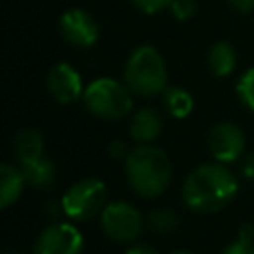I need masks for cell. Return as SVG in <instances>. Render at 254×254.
Instances as JSON below:
<instances>
[{"mask_svg":"<svg viewBox=\"0 0 254 254\" xmlns=\"http://www.w3.org/2000/svg\"><path fill=\"white\" fill-rule=\"evenodd\" d=\"M161 103H163V109L175 119H185L194 109L192 95L181 85H169L161 93Z\"/></svg>","mask_w":254,"mask_h":254,"instance_id":"2e32d148","label":"cell"},{"mask_svg":"<svg viewBox=\"0 0 254 254\" xmlns=\"http://www.w3.org/2000/svg\"><path fill=\"white\" fill-rule=\"evenodd\" d=\"M236 95L242 105L254 113V67H248L236 81Z\"/></svg>","mask_w":254,"mask_h":254,"instance_id":"d6986e66","label":"cell"},{"mask_svg":"<svg viewBox=\"0 0 254 254\" xmlns=\"http://www.w3.org/2000/svg\"><path fill=\"white\" fill-rule=\"evenodd\" d=\"M125 177L131 190L143 198L163 194L173 179L169 155L157 145H137L125 159Z\"/></svg>","mask_w":254,"mask_h":254,"instance_id":"7a4b0ae2","label":"cell"},{"mask_svg":"<svg viewBox=\"0 0 254 254\" xmlns=\"http://www.w3.org/2000/svg\"><path fill=\"white\" fill-rule=\"evenodd\" d=\"M173 254H194V252H190V250H175Z\"/></svg>","mask_w":254,"mask_h":254,"instance_id":"4316f807","label":"cell"},{"mask_svg":"<svg viewBox=\"0 0 254 254\" xmlns=\"http://www.w3.org/2000/svg\"><path fill=\"white\" fill-rule=\"evenodd\" d=\"M123 81L139 97H157L169 87V73L163 54L155 46H137L123 67Z\"/></svg>","mask_w":254,"mask_h":254,"instance_id":"3957f363","label":"cell"},{"mask_svg":"<svg viewBox=\"0 0 254 254\" xmlns=\"http://www.w3.org/2000/svg\"><path fill=\"white\" fill-rule=\"evenodd\" d=\"M60 36L73 48L87 50L95 46L99 38V24L97 20L83 8H67L58 22Z\"/></svg>","mask_w":254,"mask_h":254,"instance_id":"9c48e42d","label":"cell"},{"mask_svg":"<svg viewBox=\"0 0 254 254\" xmlns=\"http://www.w3.org/2000/svg\"><path fill=\"white\" fill-rule=\"evenodd\" d=\"M206 147L214 161L232 165L242 159L246 151V137L238 125L230 121H220L210 127L206 135Z\"/></svg>","mask_w":254,"mask_h":254,"instance_id":"ba28073f","label":"cell"},{"mask_svg":"<svg viewBox=\"0 0 254 254\" xmlns=\"http://www.w3.org/2000/svg\"><path fill=\"white\" fill-rule=\"evenodd\" d=\"M145 222H147V228L153 234L165 236V234H171L179 226V214L175 210H171V208H157V210L149 212Z\"/></svg>","mask_w":254,"mask_h":254,"instance_id":"e0dca14e","label":"cell"},{"mask_svg":"<svg viewBox=\"0 0 254 254\" xmlns=\"http://www.w3.org/2000/svg\"><path fill=\"white\" fill-rule=\"evenodd\" d=\"M12 153L18 165L32 163L40 157H44V137L34 127L20 129L12 139Z\"/></svg>","mask_w":254,"mask_h":254,"instance_id":"7c38bea8","label":"cell"},{"mask_svg":"<svg viewBox=\"0 0 254 254\" xmlns=\"http://www.w3.org/2000/svg\"><path fill=\"white\" fill-rule=\"evenodd\" d=\"M62 210L73 222H87L101 214L107 204V187L101 179L85 177L75 181L62 196Z\"/></svg>","mask_w":254,"mask_h":254,"instance_id":"5b68a950","label":"cell"},{"mask_svg":"<svg viewBox=\"0 0 254 254\" xmlns=\"http://www.w3.org/2000/svg\"><path fill=\"white\" fill-rule=\"evenodd\" d=\"M2 254H22V252L20 250H14V248H6Z\"/></svg>","mask_w":254,"mask_h":254,"instance_id":"484cf974","label":"cell"},{"mask_svg":"<svg viewBox=\"0 0 254 254\" xmlns=\"http://www.w3.org/2000/svg\"><path fill=\"white\" fill-rule=\"evenodd\" d=\"M24 173L14 163H2L0 165V206L6 210L10 208L24 192L26 189Z\"/></svg>","mask_w":254,"mask_h":254,"instance_id":"4fadbf2b","label":"cell"},{"mask_svg":"<svg viewBox=\"0 0 254 254\" xmlns=\"http://www.w3.org/2000/svg\"><path fill=\"white\" fill-rule=\"evenodd\" d=\"M240 190L238 177L228 165L212 161L196 165L181 185V200L194 214H214L226 208Z\"/></svg>","mask_w":254,"mask_h":254,"instance_id":"6da1fadb","label":"cell"},{"mask_svg":"<svg viewBox=\"0 0 254 254\" xmlns=\"http://www.w3.org/2000/svg\"><path fill=\"white\" fill-rule=\"evenodd\" d=\"M240 173L246 181H252L254 183V151H250L248 155L242 157V163H240Z\"/></svg>","mask_w":254,"mask_h":254,"instance_id":"603a6c76","label":"cell"},{"mask_svg":"<svg viewBox=\"0 0 254 254\" xmlns=\"http://www.w3.org/2000/svg\"><path fill=\"white\" fill-rule=\"evenodd\" d=\"M97 218H99L101 232L109 240L121 242V244L137 242V238L141 236L143 228L147 226V222H145L143 214L139 212V208L133 206L127 200H111V202H107Z\"/></svg>","mask_w":254,"mask_h":254,"instance_id":"8992f818","label":"cell"},{"mask_svg":"<svg viewBox=\"0 0 254 254\" xmlns=\"http://www.w3.org/2000/svg\"><path fill=\"white\" fill-rule=\"evenodd\" d=\"M125 254H159L157 248H153L151 244H145V242H131L125 250Z\"/></svg>","mask_w":254,"mask_h":254,"instance_id":"cb8c5ba5","label":"cell"},{"mask_svg":"<svg viewBox=\"0 0 254 254\" xmlns=\"http://www.w3.org/2000/svg\"><path fill=\"white\" fill-rule=\"evenodd\" d=\"M230 4L232 10L240 12V14H248L254 10V0H226Z\"/></svg>","mask_w":254,"mask_h":254,"instance_id":"d4e9b609","label":"cell"},{"mask_svg":"<svg viewBox=\"0 0 254 254\" xmlns=\"http://www.w3.org/2000/svg\"><path fill=\"white\" fill-rule=\"evenodd\" d=\"M163 131V115L155 107H141L129 119V137L137 145H151Z\"/></svg>","mask_w":254,"mask_h":254,"instance_id":"8fae6325","label":"cell"},{"mask_svg":"<svg viewBox=\"0 0 254 254\" xmlns=\"http://www.w3.org/2000/svg\"><path fill=\"white\" fill-rule=\"evenodd\" d=\"M129 2L139 12H143L147 16H153V14H159L163 10H169V6H171L173 0H129Z\"/></svg>","mask_w":254,"mask_h":254,"instance_id":"44dd1931","label":"cell"},{"mask_svg":"<svg viewBox=\"0 0 254 254\" xmlns=\"http://www.w3.org/2000/svg\"><path fill=\"white\" fill-rule=\"evenodd\" d=\"M81 103L93 117L103 121H117L131 113L133 91L125 85V81L113 77H97L85 85Z\"/></svg>","mask_w":254,"mask_h":254,"instance_id":"277c9868","label":"cell"},{"mask_svg":"<svg viewBox=\"0 0 254 254\" xmlns=\"http://www.w3.org/2000/svg\"><path fill=\"white\" fill-rule=\"evenodd\" d=\"M24 173V179L26 183L32 187V189H38V190H48L56 185V179H58V171L54 167V163L48 159V157H40L32 163H26V165H18Z\"/></svg>","mask_w":254,"mask_h":254,"instance_id":"9a60e30c","label":"cell"},{"mask_svg":"<svg viewBox=\"0 0 254 254\" xmlns=\"http://www.w3.org/2000/svg\"><path fill=\"white\" fill-rule=\"evenodd\" d=\"M83 234L73 222L54 220L36 238L32 254H81Z\"/></svg>","mask_w":254,"mask_h":254,"instance_id":"52a82bcc","label":"cell"},{"mask_svg":"<svg viewBox=\"0 0 254 254\" xmlns=\"http://www.w3.org/2000/svg\"><path fill=\"white\" fill-rule=\"evenodd\" d=\"M169 12L173 14L175 20L187 22L196 14V0H173L169 6Z\"/></svg>","mask_w":254,"mask_h":254,"instance_id":"ffe728a7","label":"cell"},{"mask_svg":"<svg viewBox=\"0 0 254 254\" xmlns=\"http://www.w3.org/2000/svg\"><path fill=\"white\" fill-rule=\"evenodd\" d=\"M222 254H254V226L248 222L240 224L236 238L222 250Z\"/></svg>","mask_w":254,"mask_h":254,"instance_id":"ac0fdd59","label":"cell"},{"mask_svg":"<svg viewBox=\"0 0 254 254\" xmlns=\"http://www.w3.org/2000/svg\"><path fill=\"white\" fill-rule=\"evenodd\" d=\"M206 64H208V69L212 71L214 77H228L236 69V64H238V56H236L234 46L226 40L214 42L208 50Z\"/></svg>","mask_w":254,"mask_h":254,"instance_id":"5bb4252c","label":"cell"},{"mask_svg":"<svg viewBox=\"0 0 254 254\" xmlns=\"http://www.w3.org/2000/svg\"><path fill=\"white\" fill-rule=\"evenodd\" d=\"M46 89L56 103L71 105L81 99L85 85H83L79 71L71 64L60 62L50 67V71L46 75Z\"/></svg>","mask_w":254,"mask_h":254,"instance_id":"30bf717a","label":"cell"},{"mask_svg":"<svg viewBox=\"0 0 254 254\" xmlns=\"http://www.w3.org/2000/svg\"><path fill=\"white\" fill-rule=\"evenodd\" d=\"M107 153H109V157H113V159L125 161V159L129 157V153H131V147H129V143H127L125 139H113V141L107 145Z\"/></svg>","mask_w":254,"mask_h":254,"instance_id":"7402d4cb","label":"cell"}]
</instances>
